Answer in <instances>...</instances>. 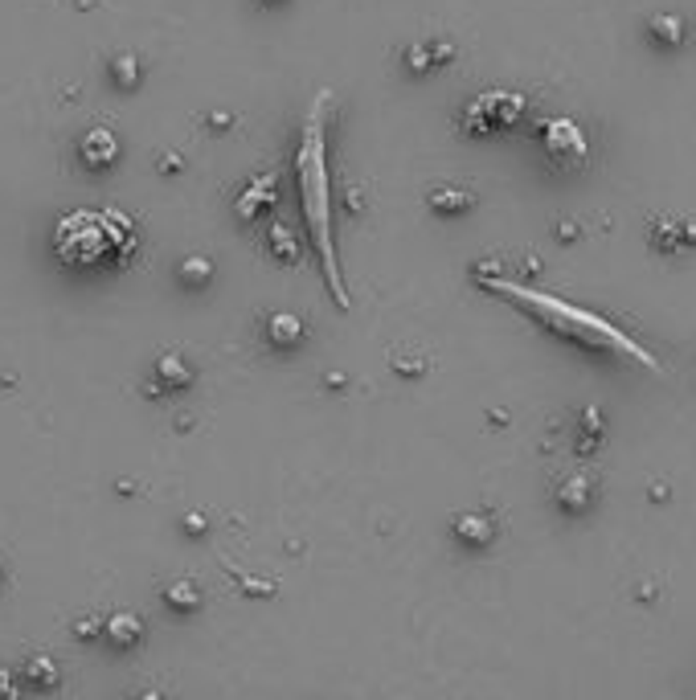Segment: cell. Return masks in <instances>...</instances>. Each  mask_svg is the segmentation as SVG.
Returning <instances> with one entry per match:
<instances>
[{"mask_svg":"<svg viewBox=\"0 0 696 700\" xmlns=\"http://www.w3.org/2000/svg\"><path fill=\"white\" fill-rule=\"evenodd\" d=\"M328 127H332V95L320 91L303 115L299 148H295V181H299V209L303 226L316 246L324 283L340 308H348V291L336 258V230H332V160H328Z\"/></svg>","mask_w":696,"mask_h":700,"instance_id":"1","label":"cell"},{"mask_svg":"<svg viewBox=\"0 0 696 700\" xmlns=\"http://www.w3.org/2000/svg\"><path fill=\"white\" fill-rule=\"evenodd\" d=\"M475 279H480V287H488L492 295H504L512 303H520L529 316H537L549 332L574 340V344H586V348H615V353H627L635 361H643L647 369H660L656 357L647 353L643 344H635L627 332H619L611 320H602L598 312H586L578 308V303H565L549 291H537V287H525L516 279H504V275H488V271H475Z\"/></svg>","mask_w":696,"mask_h":700,"instance_id":"2","label":"cell"},{"mask_svg":"<svg viewBox=\"0 0 696 700\" xmlns=\"http://www.w3.org/2000/svg\"><path fill=\"white\" fill-rule=\"evenodd\" d=\"M136 250V226L119 209H74L54 226V254L66 267H123Z\"/></svg>","mask_w":696,"mask_h":700,"instance_id":"3","label":"cell"},{"mask_svg":"<svg viewBox=\"0 0 696 700\" xmlns=\"http://www.w3.org/2000/svg\"><path fill=\"white\" fill-rule=\"evenodd\" d=\"M541 144H545V156H549L557 168H565V172H578V168H586V160H590L586 131H582L574 119H565V115L541 123Z\"/></svg>","mask_w":696,"mask_h":700,"instance_id":"4","label":"cell"},{"mask_svg":"<svg viewBox=\"0 0 696 700\" xmlns=\"http://www.w3.org/2000/svg\"><path fill=\"white\" fill-rule=\"evenodd\" d=\"M525 115V95L512 91H488L463 111V127L471 136H488V131H504Z\"/></svg>","mask_w":696,"mask_h":700,"instance_id":"5","label":"cell"},{"mask_svg":"<svg viewBox=\"0 0 696 700\" xmlns=\"http://www.w3.org/2000/svg\"><path fill=\"white\" fill-rule=\"evenodd\" d=\"M651 246L664 254L696 250V222H684V217H656V222H651Z\"/></svg>","mask_w":696,"mask_h":700,"instance_id":"6","label":"cell"},{"mask_svg":"<svg viewBox=\"0 0 696 700\" xmlns=\"http://www.w3.org/2000/svg\"><path fill=\"white\" fill-rule=\"evenodd\" d=\"M590 500H594V475L590 471H565L561 479H557V504L565 508V512H582V508H590Z\"/></svg>","mask_w":696,"mask_h":700,"instance_id":"7","label":"cell"},{"mask_svg":"<svg viewBox=\"0 0 696 700\" xmlns=\"http://www.w3.org/2000/svg\"><path fill=\"white\" fill-rule=\"evenodd\" d=\"M455 537L463 545H492L496 524L488 512H463V516H455Z\"/></svg>","mask_w":696,"mask_h":700,"instance_id":"8","label":"cell"},{"mask_svg":"<svg viewBox=\"0 0 696 700\" xmlns=\"http://www.w3.org/2000/svg\"><path fill=\"white\" fill-rule=\"evenodd\" d=\"M115 156H119V140L111 136L107 127H95L91 136L82 140V160L91 164V168H107V164H111Z\"/></svg>","mask_w":696,"mask_h":700,"instance_id":"9","label":"cell"},{"mask_svg":"<svg viewBox=\"0 0 696 700\" xmlns=\"http://www.w3.org/2000/svg\"><path fill=\"white\" fill-rule=\"evenodd\" d=\"M103 631H107V639L115 647H136L140 635H144V623H140V615H132V610H115Z\"/></svg>","mask_w":696,"mask_h":700,"instance_id":"10","label":"cell"},{"mask_svg":"<svg viewBox=\"0 0 696 700\" xmlns=\"http://www.w3.org/2000/svg\"><path fill=\"white\" fill-rule=\"evenodd\" d=\"M267 340H271L275 348H295V344L303 340V320L291 316V312H275V316L267 320Z\"/></svg>","mask_w":696,"mask_h":700,"instance_id":"11","label":"cell"},{"mask_svg":"<svg viewBox=\"0 0 696 700\" xmlns=\"http://www.w3.org/2000/svg\"><path fill=\"white\" fill-rule=\"evenodd\" d=\"M647 33L651 37H656L660 41V46H680V41H684V21L680 17H672V13H656V17H651L647 21Z\"/></svg>","mask_w":696,"mask_h":700,"instance_id":"12","label":"cell"},{"mask_svg":"<svg viewBox=\"0 0 696 700\" xmlns=\"http://www.w3.org/2000/svg\"><path fill=\"white\" fill-rule=\"evenodd\" d=\"M25 680L29 684H37V688H58V668H54V660L50 655H33V660L25 664Z\"/></svg>","mask_w":696,"mask_h":700,"instance_id":"13","label":"cell"},{"mask_svg":"<svg viewBox=\"0 0 696 700\" xmlns=\"http://www.w3.org/2000/svg\"><path fill=\"white\" fill-rule=\"evenodd\" d=\"M156 377H160L168 389H181V385L193 381V373H189V365H185L181 357H160V361H156Z\"/></svg>","mask_w":696,"mask_h":700,"instance_id":"14","label":"cell"},{"mask_svg":"<svg viewBox=\"0 0 696 700\" xmlns=\"http://www.w3.org/2000/svg\"><path fill=\"white\" fill-rule=\"evenodd\" d=\"M164 598L177 606V610H197V606H201V590H197L193 582H172V586L164 590Z\"/></svg>","mask_w":696,"mask_h":700,"instance_id":"15","label":"cell"},{"mask_svg":"<svg viewBox=\"0 0 696 700\" xmlns=\"http://www.w3.org/2000/svg\"><path fill=\"white\" fill-rule=\"evenodd\" d=\"M430 205L439 209V213H463V209L471 205V197L459 193V189H434V193H430Z\"/></svg>","mask_w":696,"mask_h":700,"instance_id":"16","label":"cell"},{"mask_svg":"<svg viewBox=\"0 0 696 700\" xmlns=\"http://www.w3.org/2000/svg\"><path fill=\"white\" fill-rule=\"evenodd\" d=\"M271 189H275V177H267V181H254L250 197H242V201H238V213H242V217H254V213H258V201H263V197L271 201Z\"/></svg>","mask_w":696,"mask_h":700,"instance_id":"17","label":"cell"},{"mask_svg":"<svg viewBox=\"0 0 696 700\" xmlns=\"http://www.w3.org/2000/svg\"><path fill=\"white\" fill-rule=\"evenodd\" d=\"M181 275H185V283H205L209 279V262L205 258H189L181 267Z\"/></svg>","mask_w":696,"mask_h":700,"instance_id":"18","label":"cell"},{"mask_svg":"<svg viewBox=\"0 0 696 700\" xmlns=\"http://www.w3.org/2000/svg\"><path fill=\"white\" fill-rule=\"evenodd\" d=\"M271 238H275V250H279V258H283V262H291V258H295V250H291V234H287L283 226H275V234H271Z\"/></svg>","mask_w":696,"mask_h":700,"instance_id":"19","label":"cell"},{"mask_svg":"<svg viewBox=\"0 0 696 700\" xmlns=\"http://www.w3.org/2000/svg\"><path fill=\"white\" fill-rule=\"evenodd\" d=\"M0 700H17V680L0 668Z\"/></svg>","mask_w":696,"mask_h":700,"instance_id":"20","label":"cell"}]
</instances>
